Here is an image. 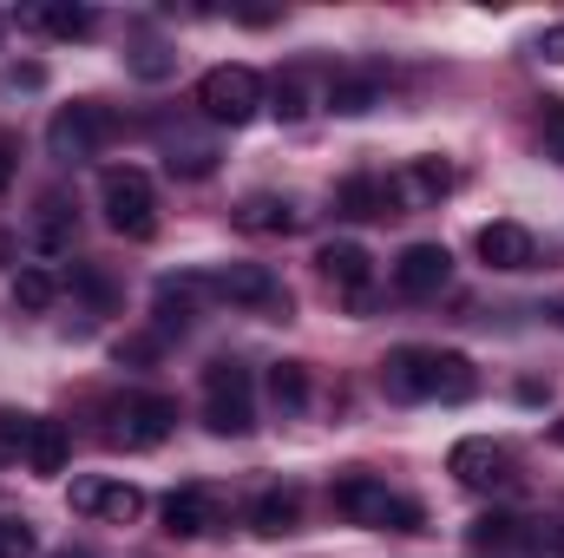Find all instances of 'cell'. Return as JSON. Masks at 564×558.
<instances>
[{
    "mask_svg": "<svg viewBox=\"0 0 564 558\" xmlns=\"http://www.w3.org/2000/svg\"><path fill=\"white\" fill-rule=\"evenodd\" d=\"M66 453H73L66 427H59V420H33V433H26V466H33L40 480H53V473H66Z\"/></svg>",
    "mask_w": 564,
    "mask_h": 558,
    "instance_id": "cell-23",
    "label": "cell"
},
{
    "mask_svg": "<svg viewBox=\"0 0 564 558\" xmlns=\"http://www.w3.org/2000/svg\"><path fill=\"white\" fill-rule=\"evenodd\" d=\"M204 302H210V282L204 277H158V289H151V309H158V329L164 335L171 329H191Z\"/></svg>",
    "mask_w": 564,
    "mask_h": 558,
    "instance_id": "cell-17",
    "label": "cell"
},
{
    "mask_svg": "<svg viewBox=\"0 0 564 558\" xmlns=\"http://www.w3.org/2000/svg\"><path fill=\"white\" fill-rule=\"evenodd\" d=\"M519 546H525V558H564V513H558V519L525 526V533H519Z\"/></svg>",
    "mask_w": 564,
    "mask_h": 558,
    "instance_id": "cell-29",
    "label": "cell"
},
{
    "mask_svg": "<svg viewBox=\"0 0 564 558\" xmlns=\"http://www.w3.org/2000/svg\"><path fill=\"white\" fill-rule=\"evenodd\" d=\"M302 224H308V211L295 197H276V191H257L237 204V230H250V237H289Z\"/></svg>",
    "mask_w": 564,
    "mask_h": 558,
    "instance_id": "cell-16",
    "label": "cell"
},
{
    "mask_svg": "<svg viewBox=\"0 0 564 558\" xmlns=\"http://www.w3.org/2000/svg\"><path fill=\"white\" fill-rule=\"evenodd\" d=\"M26 244H33V257H46V264L79 244V217H73V204H66L59 191L40 197V217H33V237H26Z\"/></svg>",
    "mask_w": 564,
    "mask_h": 558,
    "instance_id": "cell-18",
    "label": "cell"
},
{
    "mask_svg": "<svg viewBox=\"0 0 564 558\" xmlns=\"http://www.w3.org/2000/svg\"><path fill=\"white\" fill-rule=\"evenodd\" d=\"M158 513H164V533L171 539H204V533L224 526V506H217L210 486H177V493H164Z\"/></svg>",
    "mask_w": 564,
    "mask_h": 558,
    "instance_id": "cell-12",
    "label": "cell"
},
{
    "mask_svg": "<svg viewBox=\"0 0 564 558\" xmlns=\"http://www.w3.org/2000/svg\"><path fill=\"white\" fill-rule=\"evenodd\" d=\"M381 93H388V86H381V73H375V66H368V73H335V79H328V93H322V106H328V112H341V119H361V112H375V106H381Z\"/></svg>",
    "mask_w": 564,
    "mask_h": 558,
    "instance_id": "cell-20",
    "label": "cell"
},
{
    "mask_svg": "<svg viewBox=\"0 0 564 558\" xmlns=\"http://www.w3.org/2000/svg\"><path fill=\"white\" fill-rule=\"evenodd\" d=\"M112 132H119V119H112L106 106L79 99V106H59V112H53V126H46V151H53L59 164H86V158L106 151Z\"/></svg>",
    "mask_w": 564,
    "mask_h": 558,
    "instance_id": "cell-6",
    "label": "cell"
},
{
    "mask_svg": "<svg viewBox=\"0 0 564 558\" xmlns=\"http://www.w3.org/2000/svg\"><path fill=\"white\" fill-rule=\"evenodd\" d=\"M73 282H79L93 302H112V289H106V277H99V270H73Z\"/></svg>",
    "mask_w": 564,
    "mask_h": 558,
    "instance_id": "cell-39",
    "label": "cell"
},
{
    "mask_svg": "<svg viewBox=\"0 0 564 558\" xmlns=\"http://www.w3.org/2000/svg\"><path fill=\"white\" fill-rule=\"evenodd\" d=\"M26 433H33V415L0 408V466H7V460H26Z\"/></svg>",
    "mask_w": 564,
    "mask_h": 558,
    "instance_id": "cell-30",
    "label": "cell"
},
{
    "mask_svg": "<svg viewBox=\"0 0 564 558\" xmlns=\"http://www.w3.org/2000/svg\"><path fill=\"white\" fill-rule=\"evenodd\" d=\"M388 184H394V204H401V211H433V204L453 191V164H446V158H408Z\"/></svg>",
    "mask_w": 564,
    "mask_h": 558,
    "instance_id": "cell-14",
    "label": "cell"
},
{
    "mask_svg": "<svg viewBox=\"0 0 564 558\" xmlns=\"http://www.w3.org/2000/svg\"><path fill=\"white\" fill-rule=\"evenodd\" d=\"M46 558H93V552H46Z\"/></svg>",
    "mask_w": 564,
    "mask_h": 558,
    "instance_id": "cell-40",
    "label": "cell"
},
{
    "mask_svg": "<svg viewBox=\"0 0 564 558\" xmlns=\"http://www.w3.org/2000/svg\"><path fill=\"white\" fill-rule=\"evenodd\" d=\"M539 139H545V158H558V164H564V106H558V99L545 106V119H539Z\"/></svg>",
    "mask_w": 564,
    "mask_h": 558,
    "instance_id": "cell-33",
    "label": "cell"
},
{
    "mask_svg": "<svg viewBox=\"0 0 564 558\" xmlns=\"http://www.w3.org/2000/svg\"><path fill=\"white\" fill-rule=\"evenodd\" d=\"M315 264H322V277L335 282V296H348V309L355 315H368V282H375V257L361 250V244H348V237H335V244H322L315 250Z\"/></svg>",
    "mask_w": 564,
    "mask_h": 558,
    "instance_id": "cell-8",
    "label": "cell"
},
{
    "mask_svg": "<svg viewBox=\"0 0 564 558\" xmlns=\"http://www.w3.org/2000/svg\"><path fill=\"white\" fill-rule=\"evenodd\" d=\"M13 178H20V139H13V132H0V191H7Z\"/></svg>",
    "mask_w": 564,
    "mask_h": 558,
    "instance_id": "cell-35",
    "label": "cell"
},
{
    "mask_svg": "<svg viewBox=\"0 0 564 558\" xmlns=\"http://www.w3.org/2000/svg\"><path fill=\"white\" fill-rule=\"evenodd\" d=\"M197 106H204L210 126H250V119L263 112V79H257V66H210V73L197 79Z\"/></svg>",
    "mask_w": 564,
    "mask_h": 558,
    "instance_id": "cell-4",
    "label": "cell"
},
{
    "mask_svg": "<svg viewBox=\"0 0 564 558\" xmlns=\"http://www.w3.org/2000/svg\"><path fill=\"white\" fill-rule=\"evenodd\" d=\"M13 302H20L26 315L53 309V302H59V277H53V270H20V277H13Z\"/></svg>",
    "mask_w": 564,
    "mask_h": 558,
    "instance_id": "cell-27",
    "label": "cell"
},
{
    "mask_svg": "<svg viewBox=\"0 0 564 558\" xmlns=\"http://www.w3.org/2000/svg\"><path fill=\"white\" fill-rule=\"evenodd\" d=\"M210 296L230 309H257V315H289V289L276 282L270 264H217L210 270Z\"/></svg>",
    "mask_w": 564,
    "mask_h": 558,
    "instance_id": "cell-7",
    "label": "cell"
},
{
    "mask_svg": "<svg viewBox=\"0 0 564 558\" xmlns=\"http://www.w3.org/2000/svg\"><path fill=\"white\" fill-rule=\"evenodd\" d=\"M552 315H558V322H564V302H558V309H552Z\"/></svg>",
    "mask_w": 564,
    "mask_h": 558,
    "instance_id": "cell-41",
    "label": "cell"
},
{
    "mask_svg": "<svg viewBox=\"0 0 564 558\" xmlns=\"http://www.w3.org/2000/svg\"><path fill=\"white\" fill-rule=\"evenodd\" d=\"M73 513L106 519V526H132L144 513V493L132 480H73Z\"/></svg>",
    "mask_w": 564,
    "mask_h": 558,
    "instance_id": "cell-10",
    "label": "cell"
},
{
    "mask_svg": "<svg viewBox=\"0 0 564 558\" xmlns=\"http://www.w3.org/2000/svg\"><path fill=\"white\" fill-rule=\"evenodd\" d=\"M539 60H545V66H564V20L539 33Z\"/></svg>",
    "mask_w": 564,
    "mask_h": 558,
    "instance_id": "cell-36",
    "label": "cell"
},
{
    "mask_svg": "<svg viewBox=\"0 0 564 558\" xmlns=\"http://www.w3.org/2000/svg\"><path fill=\"white\" fill-rule=\"evenodd\" d=\"M473 388H479L473 362L453 355V348H440V401H473Z\"/></svg>",
    "mask_w": 564,
    "mask_h": 558,
    "instance_id": "cell-28",
    "label": "cell"
},
{
    "mask_svg": "<svg viewBox=\"0 0 564 558\" xmlns=\"http://www.w3.org/2000/svg\"><path fill=\"white\" fill-rule=\"evenodd\" d=\"M204 427L243 440L257 427V395H250V368L237 362H210L204 368Z\"/></svg>",
    "mask_w": 564,
    "mask_h": 558,
    "instance_id": "cell-3",
    "label": "cell"
},
{
    "mask_svg": "<svg viewBox=\"0 0 564 558\" xmlns=\"http://www.w3.org/2000/svg\"><path fill=\"white\" fill-rule=\"evenodd\" d=\"M158 355V335H126L119 342V362H151Z\"/></svg>",
    "mask_w": 564,
    "mask_h": 558,
    "instance_id": "cell-37",
    "label": "cell"
},
{
    "mask_svg": "<svg viewBox=\"0 0 564 558\" xmlns=\"http://www.w3.org/2000/svg\"><path fill=\"white\" fill-rule=\"evenodd\" d=\"M132 73H139V79H171V73H177V53H164V46H139V53H132Z\"/></svg>",
    "mask_w": 564,
    "mask_h": 558,
    "instance_id": "cell-32",
    "label": "cell"
},
{
    "mask_svg": "<svg viewBox=\"0 0 564 558\" xmlns=\"http://www.w3.org/2000/svg\"><path fill=\"white\" fill-rule=\"evenodd\" d=\"M276 112H282V119H302V112H308V86H302L295 73L276 86Z\"/></svg>",
    "mask_w": 564,
    "mask_h": 558,
    "instance_id": "cell-34",
    "label": "cell"
},
{
    "mask_svg": "<svg viewBox=\"0 0 564 558\" xmlns=\"http://www.w3.org/2000/svg\"><path fill=\"white\" fill-rule=\"evenodd\" d=\"M0 86H13V93L26 86V93H33V86H46V73H40V66H7V79H0Z\"/></svg>",
    "mask_w": 564,
    "mask_h": 558,
    "instance_id": "cell-38",
    "label": "cell"
},
{
    "mask_svg": "<svg viewBox=\"0 0 564 558\" xmlns=\"http://www.w3.org/2000/svg\"><path fill=\"white\" fill-rule=\"evenodd\" d=\"M263 395L276 401L282 415H302V408H308V368H302V362H276V368L263 375Z\"/></svg>",
    "mask_w": 564,
    "mask_h": 558,
    "instance_id": "cell-25",
    "label": "cell"
},
{
    "mask_svg": "<svg viewBox=\"0 0 564 558\" xmlns=\"http://www.w3.org/2000/svg\"><path fill=\"white\" fill-rule=\"evenodd\" d=\"M335 513L341 519H355V526H375V533H421V500H401V493H388L375 473H341L335 480Z\"/></svg>",
    "mask_w": 564,
    "mask_h": 558,
    "instance_id": "cell-1",
    "label": "cell"
},
{
    "mask_svg": "<svg viewBox=\"0 0 564 558\" xmlns=\"http://www.w3.org/2000/svg\"><path fill=\"white\" fill-rule=\"evenodd\" d=\"M479 264H492V270H532V264H539V237H532L525 224L499 217V224L479 230Z\"/></svg>",
    "mask_w": 564,
    "mask_h": 558,
    "instance_id": "cell-15",
    "label": "cell"
},
{
    "mask_svg": "<svg viewBox=\"0 0 564 558\" xmlns=\"http://www.w3.org/2000/svg\"><path fill=\"white\" fill-rule=\"evenodd\" d=\"M0 558H33V526L0 513Z\"/></svg>",
    "mask_w": 564,
    "mask_h": 558,
    "instance_id": "cell-31",
    "label": "cell"
},
{
    "mask_svg": "<svg viewBox=\"0 0 564 558\" xmlns=\"http://www.w3.org/2000/svg\"><path fill=\"white\" fill-rule=\"evenodd\" d=\"M13 20H20V26H40V33H53V40H86V33L99 26L93 7H66V0H53V7H20Z\"/></svg>",
    "mask_w": 564,
    "mask_h": 558,
    "instance_id": "cell-21",
    "label": "cell"
},
{
    "mask_svg": "<svg viewBox=\"0 0 564 558\" xmlns=\"http://www.w3.org/2000/svg\"><path fill=\"white\" fill-rule=\"evenodd\" d=\"M519 533H525V526H519L512 513H486V519H473L466 546H473V552H512V546H519Z\"/></svg>",
    "mask_w": 564,
    "mask_h": 558,
    "instance_id": "cell-26",
    "label": "cell"
},
{
    "mask_svg": "<svg viewBox=\"0 0 564 558\" xmlns=\"http://www.w3.org/2000/svg\"><path fill=\"white\" fill-rule=\"evenodd\" d=\"M217 158H224V151H217L210 132H184V126L164 132V171H171V178H210Z\"/></svg>",
    "mask_w": 564,
    "mask_h": 558,
    "instance_id": "cell-19",
    "label": "cell"
},
{
    "mask_svg": "<svg viewBox=\"0 0 564 558\" xmlns=\"http://www.w3.org/2000/svg\"><path fill=\"white\" fill-rule=\"evenodd\" d=\"M446 282H453L446 244H408V250H401V264H394V289H401V296L426 302V296H440Z\"/></svg>",
    "mask_w": 564,
    "mask_h": 558,
    "instance_id": "cell-13",
    "label": "cell"
},
{
    "mask_svg": "<svg viewBox=\"0 0 564 558\" xmlns=\"http://www.w3.org/2000/svg\"><path fill=\"white\" fill-rule=\"evenodd\" d=\"M381 388L394 401H440V348H394L381 362Z\"/></svg>",
    "mask_w": 564,
    "mask_h": 558,
    "instance_id": "cell-9",
    "label": "cell"
},
{
    "mask_svg": "<svg viewBox=\"0 0 564 558\" xmlns=\"http://www.w3.org/2000/svg\"><path fill=\"white\" fill-rule=\"evenodd\" d=\"M335 204H341L348 217H394V211H401V204H394V184H388V178H368V171L341 178Z\"/></svg>",
    "mask_w": 564,
    "mask_h": 558,
    "instance_id": "cell-22",
    "label": "cell"
},
{
    "mask_svg": "<svg viewBox=\"0 0 564 558\" xmlns=\"http://www.w3.org/2000/svg\"><path fill=\"white\" fill-rule=\"evenodd\" d=\"M99 211H106V224L119 230V237H132L144 244L151 230H158V197H151V178L132 171V164H112L106 178H99Z\"/></svg>",
    "mask_w": 564,
    "mask_h": 558,
    "instance_id": "cell-2",
    "label": "cell"
},
{
    "mask_svg": "<svg viewBox=\"0 0 564 558\" xmlns=\"http://www.w3.org/2000/svg\"><path fill=\"white\" fill-rule=\"evenodd\" d=\"M446 466H453V480L459 486H473V493H492V486H506L512 480V453L499 447V440H459L453 453H446Z\"/></svg>",
    "mask_w": 564,
    "mask_h": 558,
    "instance_id": "cell-11",
    "label": "cell"
},
{
    "mask_svg": "<svg viewBox=\"0 0 564 558\" xmlns=\"http://www.w3.org/2000/svg\"><path fill=\"white\" fill-rule=\"evenodd\" d=\"M106 433H112V447H126V453H144V447H164L171 440V427H177V401L171 395H119L112 408H106Z\"/></svg>",
    "mask_w": 564,
    "mask_h": 558,
    "instance_id": "cell-5",
    "label": "cell"
},
{
    "mask_svg": "<svg viewBox=\"0 0 564 558\" xmlns=\"http://www.w3.org/2000/svg\"><path fill=\"white\" fill-rule=\"evenodd\" d=\"M295 519H302V500H295L289 486H270V493H257V500H250V526H257L263 539L295 533Z\"/></svg>",
    "mask_w": 564,
    "mask_h": 558,
    "instance_id": "cell-24",
    "label": "cell"
}]
</instances>
